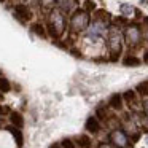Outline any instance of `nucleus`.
<instances>
[{"label": "nucleus", "mask_w": 148, "mask_h": 148, "mask_svg": "<svg viewBox=\"0 0 148 148\" xmlns=\"http://www.w3.org/2000/svg\"><path fill=\"white\" fill-rule=\"evenodd\" d=\"M69 51H70L73 56H77V58H81V56H83L80 51H78V48H69Z\"/></svg>", "instance_id": "nucleus-24"}, {"label": "nucleus", "mask_w": 148, "mask_h": 148, "mask_svg": "<svg viewBox=\"0 0 148 148\" xmlns=\"http://www.w3.org/2000/svg\"><path fill=\"white\" fill-rule=\"evenodd\" d=\"M8 131H10L11 134H13V137H14V140H16V145H18V147H23L24 140H23V134H21L19 127L13 126V127H8Z\"/></svg>", "instance_id": "nucleus-16"}, {"label": "nucleus", "mask_w": 148, "mask_h": 148, "mask_svg": "<svg viewBox=\"0 0 148 148\" xmlns=\"http://www.w3.org/2000/svg\"><path fill=\"white\" fill-rule=\"evenodd\" d=\"M135 10H137V8H134V5H131V3H123L121 7H119V11H121V16H124V18L132 16V14L135 13Z\"/></svg>", "instance_id": "nucleus-15"}, {"label": "nucleus", "mask_w": 148, "mask_h": 148, "mask_svg": "<svg viewBox=\"0 0 148 148\" xmlns=\"http://www.w3.org/2000/svg\"><path fill=\"white\" fill-rule=\"evenodd\" d=\"M5 2H7V0H0V3H5Z\"/></svg>", "instance_id": "nucleus-34"}, {"label": "nucleus", "mask_w": 148, "mask_h": 148, "mask_svg": "<svg viewBox=\"0 0 148 148\" xmlns=\"http://www.w3.org/2000/svg\"><path fill=\"white\" fill-rule=\"evenodd\" d=\"M143 62H145V64H148V49L145 51V54H143Z\"/></svg>", "instance_id": "nucleus-28"}, {"label": "nucleus", "mask_w": 148, "mask_h": 148, "mask_svg": "<svg viewBox=\"0 0 148 148\" xmlns=\"http://www.w3.org/2000/svg\"><path fill=\"white\" fill-rule=\"evenodd\" d=\"M3 100V92H0V102Z\"/></svg>", "instance_id": "nucleus-32"}, {"label": "nucleus", "mask_w": 148, "mask_h": 148, "mask_svg": "<svg viewBox=\"0 0 148 148\" xmlns=\"http://www.w3.org/2000/svg\"><path fill=\"white\" fill-rule=\"evenodd\" d=\"M40 8H42L43 11H45L46 14L49 13V11L53 10V8H56V3H58V0H40Z\"/></svg>", "instance_id": "nucleus-14"}, {"label": "nucleus", "mask_w": 148, "mask_h": 148, "mask_svg": "<svg viewBox=\"0 0 148 148\" xmlns=\"http://www.w3.org/2000/svg\"><path fill=\"white\" fill-rule=\"evenodd\" d=\"M46 30H48V37L53 40H58L64 35L67 30V19L65 14L62 13L59 8H53L48 13V21H46Z\"/></svg>", "instance_id": "nucleus-1"}, {"label": "nucleus", "mask_w": 148, "mask_h": 148, "mask_svg": "<svg viewBox=\"0 0 148 148\" xmlns=\"http://www.w3.org/2000/svg\"><path fill=\"white\" fill-rule=\"evenodd\" d=\"M110 107L115 110H121L123 108V96L121 94H113L110 97Z\"/></svg>", "instance_id": "nucleus-13"}, {"label": "nucleus", "mask_w": 148, "mask_h": 148, "mask_svg": "<svg viewBox=\"0 0 148 148\" xmlns=\"http://www.w3.org/2000/svg\"><path fill=\"white\" fill-rule=\"evenodd\" d=\"M147 145H148V135H147Z\"/></svg>", "instance_id": "nucleus-35"}, {"label": "nucleus", "mask_w": 148, "mask_h": 148, "mask_svg": "<svg viewBox=\"0 0 148 148\" xmlns=\"http://www.w3.org/2000/svg\"><path fill=\"white\" fill-rule=\"evenodd\" d=\"M61 147L62 148H75V143L70 140V138H64V140L61 142Z\"/></svg>", "instance_id": "nucleus-22"}, {"label": "nucleus", "mask_w": 148, "mask_h": 148, "mask_svg": "<svg viewBox=\"0 0 148 148\" xmlns=\"http://www.w3.org/2000/svg\"><path fill=\"white\" fill-rule=\"evenodd\" d=\"M56 7H58L64 14H72L78 10L80 2H78V0H58Z\"/></svg>", "instance_id": "nucleus-7"}, {"label": "nucleus", "mask_w": 148, "mask_h": 148, "mask_svg": "<svg viewBox=\"0 0 148 148\" xmlns=\"http://www.w3.org/2000/svg\"><path fill=\"white\" fill-rule=\"evenodd\" d=\"M123 37H124V42L126 45L129 46H138L143 40V35H142V27L138 24L132 23V24H127L124 27V32H123Z\"/></svg>", "instance_id": "nucleus-4"}, {"label": "nucleus", "mask_w": 148, "mask_h": 148, "mask_svg": "<svg viewBox=\"0 0 148 148\" xmlns=\"http://www.w3.org/2000/svg\"><path fill=\"white\" fill-rule=\"evenodd\" d=\"M123 100H126L127 103H132L135 100V91H126L123 94Z\"/></svg>", "instance_id": "nucleus-21"}, {"label": "nucleus", "mask_w": 148, "mask_h": 148, "mask_svg": "<svg viewBox=\"0 0 148 148\" xmlns=\"http://www.w3.org/2000/svg\"><path fill=\"white\" fill-rule=\"evenodd\" d=\"M91 24V16L88 11L80 10L78 8L75 13L70 14V21H69V27H70V32L72 34H81V32H86V29L89 27Z\"/></svg>", "instance_id": "nucleus-3"}, {"label": "nucleus", "mask_w": 148, "mask_h": 148, "mask_svg": "<svg viewBox=\"0 0 148 148\" xmlns=\"http://www.w3.org/2000/svg\"><path fill=\"white\" fill-rule=\"evenodd\" d=\"M83 10L88 11V13H92V11L97 10V5L94 0H84V3H83Z\"/></svg>", "instance_id": "nucleus-19"}, {"label": "nucleus", "mask_w": 148, "mask_h": 148, "mask_svg": "<svg viewBox=\"0 0 148 148\" xmlns=\"http://www.w3.org/2000/svg\"><path fill=\"white\" fill-rule=\"evenodd\" d=\"M121 62H123V65H126V67H138V65L142 64L140 59H138L137 56H124Z\"/></svg>", "instance_id": "nucleus-10"}, {"label": "nucleus", "mask_w": 148, "mask_h": 148, "mask_svg": "<svg viewBox=\"0 0 148 148\" xmlns=\"http://www.w3.org/2000/svg\"><path fill=\"white\" fill-rule=\"evenodd\" d=\"M51 148H61V147H59V145H53Z\"/></svg>", "instance_id": "nucleus-33"}, {"label": "nucleus", "mask_w": 148, "mask_h": 148, "mask_svg": "<svg viewBox=\"0 0 148 148\" xmlns=\"http://www.w3.org/2000/svg\"><path fill=\"white\" fill-rule=\"evenodd\" d=\"M142 35H143V38L145 40H148V26L145 24L143 27H142Z\"/></svg>", "instance_id": "nucleus-25"}, {"label": "nucleus", "mask_w": 148, "mask_h": 148, "mask_svg": "<svg viewBox=\"0 0 148 148\" xmlns=\"http://www.w3.org/2000/svg\"><path fill=\"white\" fill-rule=\"evenodd\" d=\"M140 3H143V5H148V0H140Z\"/></svg>", "instance_id": "nucleus-30"}, {"label": "nucleus", "mask_w": 148, "mask_h": 148, "mask_svg": "<svg viewBox=\"0 0 148 148\" xmlns=\"http://www.w3.org/2000/svg\"><path fill=\"white\" fill-rule=\"evenodd\" d=\"M8 112H10V110H8V107H3V105H0V116L7 115Z\"/></svg>", "instance_id": "nucleus-27"}, {"label": "nucleus", "mask_w": 148, "mask_h": 148, "mask_svg": "<svg viewBox=\"0 0 148 148\" xmlns=\"http://www.w3.org/2000/svg\"><path fill=\"white\" fill-rule=\"evenodd\" d=\"M77 143L80 148H91V138L88 135H80L77 138Z\"/></svg>", "instance_id": "nucleus-17"}, {"label": "nucleus", "mask_w": 148, "mask_h": 148, "mask_svg": "<svg viewBox=\"0 0 148 148\" xmlns=\"http://www.w3.org/2000/svg\"><path fill=\"white\" fill-rule=\"evenodd\" d=\"M97 118H100V119L107 118V110L103 108V107H99V108H97Z\"/></svg>", "instance_id": "nucleus-23"}, {"label": "nucleus", "mask_w": 148, "mask_h": 148, "mask_svg": "<svg viewBox=\"0 0 148 148\" xmlns=\"http://www.w3.org/2000/svg\"><path fill=\"white\" fill-rule=\"evenodd\" d=\"M94 19L100 21V23L107 24V26H112V14L105 10H96L94 11Z\"/></svg>", "instance_id": "nucleus-9"}, {"label": "nucleus", "mask_w": 148, "mask_h": 148, "mask_svg": "<svg viewBox=\"0 0 148 148\" xmlns=\"http://www.w3.org/2000/svg\"><path fill=\"white\" fill-rule=\"evenodd\" d=\"M99 129H100V124H99V121H97V118H94V116L88 118V121H86V131L96 134V132H99Z\"/></svg>", "instance_id": "nucleus-12"}, {"label": "nucleus", "mask_w": 148, "mask_h": 148, "mask_svg": "<svg viewBox=\"0 0 148 148\" xmlns=\"http://www.w3.org/2000/svg\"><path fill=\"white\" fill-rule=\"evenodd\" d=\"M143 112H145V115L148 116V96L143 99Z\"/></svg>", "instance_id": "nucleus-26"}, {"label": "nucleus", "mask_w": 148, "mask_h": 148, "mask_svg": "<svg viewBox=\"0 0 148 148\" xmlns=\"http://www.w3.org/2000/svg\"><path fill=\"white\" fill-rule=\"evenodd\" d=\"M135 91H137V92L140 94V96L147 97V96H148V81H143V83L137 84V88H135Z\"/></svg>", "instance_id": "nucleus-20"}, {"label": "nucleus", "mask_w": 148, "mask_h": 148, "mask_svg": "<svg viewBox=\"0 0 148 148\" xmlns=\"http://www.w3.org/2000/svg\"><path fill=\"white\" fill-rule=\"evenodd\" d=\"M13 16L16 18L21 24H27V23L32 21L34 11L30 10L26 3H18V5H14V8H13Z\"/></svg>", "instance_id": "nucleus-5"}, {"label": "nucleus", "mask_w": 148, "mask_h": 148, "mask_svg": "<svg viewBox=\"0 0 148 148\" xmlns=\"http://www.w3.org/2000/svg\"><path fill=\"white\" fill-rule=\"evenodd\" d=\"M10 121H11L13 126H16V127H19V129L24 126V118H23V115L18 113V112H11L10 113Z\"/></svg>", "instance_id": "nucleus-11"}, {"label": "nucleus", "mask_w": 148, "mask_h": 148, "mask_svg": "<svg viewBox=\"0 0 148 148\" xmlns=\"http://www.w3.org/2000/svg\"><path fill=\"white\" fill-rule=\"evenodd\" d=\"M110 140H112L113 145H116L119 148H127L131 145L127 135H126V132H123V129H115V131L110 132Z\"/></svg>", "instance_id": "nucleus-6"}, {"label": "nucleus", "mask_w": 148, "mask_h": 148, "mask_svg": "<svg viewBox=\"0 0 148 148\" xmlns=\"http://www.w3.org/2000/svg\"><path fill=\"white\" fill-rule=\"evenodd\" d=\"M143 23H145V24H147V26H148V16H147V18H143Z\"/></svg>", "instance_id": "nucleus-31"}, {"label": "nucleus", "mask_w": 148, "mask_h": 148, "mask_svg": "<svg viewBox=\"0 0 148 148\" xmlns=\"http://www.w3.org/2000/svg\"><path fill=\"white\" fill-rule=\"evenodd\" d=\"M123 30L121 27L112 24L108 30H107V45H108V49H110V58L108 61L112 62H116L121 56V49H123Z\"/></svg>", "instance_id": "nucleus-2"}, {"label": "nucleus", "mask_w": 148, "mask_h": 148, "mask_svg": "<svg viewBox=\"0 0 148 148\" xmlns=\"http://www.w3.org/2000/svg\"><path fill=\"white\" fill-rule=\"evenodd\" d=\"M99 148H113V147H110V143H100Z\"/></svg>", "instance_id": "nucleus-29"}, {"label": "nucleus", "mask_w": 148, "mask_h": 148, "mask_svg": "<svg viewBox=\"0 0 148 148\" xmlns=\"http://www.w3.org/2000/svg\"><path fill=\"white\" fill-rule=\"evenodd\" d=\"M30 30H32V32L35 34L37 37H40V38H48V30H46V26H45L43 23H40V21L32 23Z\"/></svg>", "instance_id": "nucleus-8"}, {"label": "nucleus", "mask_w": 148, "mask_h": 148, "mask_svg": "<svg viewBox=\"0 0 148 148\" xmlns=\"http://www.w3.org/2000/svg\"><path fill=\"white\" fill-rule=\"evenodd\" d=\"M11 91V83L5 77H0V92H10Z\"/></svg>", "instance_id": "nucleus-18"}]
</instances>
